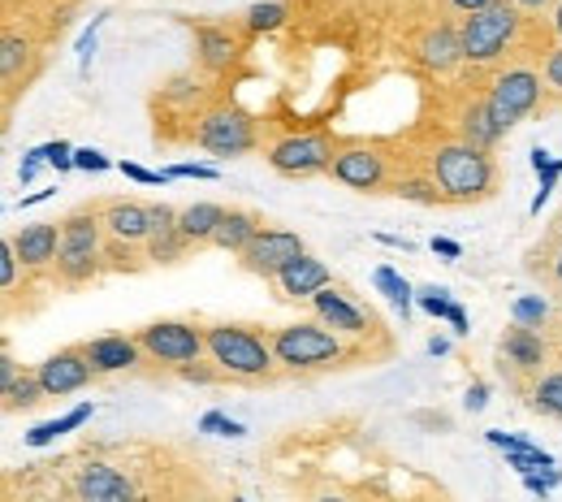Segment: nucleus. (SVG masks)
<instances>
[{"label":"nucleus","mask_w":562,"mask_h":502,"mask_svg":"<svg viewBox=\"0 0 562 502\" xmlns=\"http://www.w3.org/2000/svg\"><path fill=\"white\" fill-rule=\"evenodd\" d=\"M96 416V403H79L74 411H65L61 420H48V425H35L31 433H26V446H52L61 433H74V429H83L87 420Z\"/></svg>","instance_id":"nucleus-27"},{"label":"nucleus","mask_w":562,"mask_h":502,"mask_svg":"<svg viewBox=\"0 0 562 502\" xmlns=\"http://www.w3.org/2000/svg\"><path fill=\"white\" fill-rule=\"evenodd\" d=\"M498 351H502V369L511 364L515 373H537L541 376V364H546V343L537 330H524L511 321V330L498 338Z\"/></svg>","instance_id":"nucleus-20"},{"label":"nucleus","mask_w":562,"mask_h":502,"mask_svg":"<svg viewBox=\"0 0 562 502\" xmlns=\"http://www.w3.org/2000/svg\"><path fill=\"white\" fill-rule=\"evenodd\" d=\"M524 26H528V13L515 0H493L489 9L458 22L463 61L467 65H498L524 39Z\"/></svg>","instance_id":"nucleus-5"},{"label":"nucleus","mask_w":562,"mask_h":502,"mask_svg":"<svg viewBox=\"0 0 562 502\" xmlns=\"http://www.w3.org/2000/svg\"><path fill=\"white\" fill-rule=\"evenodd\" d=\"M39 385H44V394L48 398H65V394H79V390H87L92 381H96V369H92V360H87V351H83V343L79 347H61V351H52L39 369Z\"/></svg>","instance_id":"nucleus-12"},{"label":"nucleus","mask_w":562,"mask_h":502,"mask_svg":"<svg viewBox=\"0 0 562 502\" xmlns=\"http://www.w3.org/2000/svg\"><path fill=\"white\" fill-rule=\"evenodd\" d=\"M152 260L147 251L134 248V243H121V239H105V273H143Z\"/></svg>","instance_id":"nucleus-31"},{"label":"nucleus","mask_w":562,"mask_h":502,"mask_svg":"<svg viewBox=\"0 0 562 502\" xmlns=\"http://www.w3.org/2000/svg\"><path fill=\"white\" fill-rule=\"evenodd\" d=\"M506 468H515L519 477H533V473H541V468H554V455H550V451H541V446H533V451H515V455H506Z\"/></svg>","instance_id":"nucleus-36"},{"label":"nucleus","mask_w":562,"mask_h":502,"mask_svg":"<svg viewBox=\"0 0 562 502\" xmlns=\"http://www.w3.org/2000/svg\"><path fill=\"white\" fill-rule=\"evenodd\" d=\"M515 4H519L528 17H541V13H546V9H554L559 0H515Z\"/></svg>","instance_id":"nucleus-54"},{"label":"nucleus","mask_w":562,"mask_h":502,"mask_svg":"<svg viewBox=\"0 0 562 502\" xmlns=\"http://www.w3.org/2000/svg\"><path fill=\"white\" fill-rule=\"evenodd\" d=\"M70 486H74V499L79 502H143L139 499V486L121 468L105 464V459L79 464Z\"/></svg>","instance_id":"nucleus-13"},{"label":"nucleus","mask_w":562,"mask_h":502,"mask_svg":"<svg viewBox=\"0 0 562 502\" xmlns=\"http://www.w3.org/2000/svg\"><path fill=\"white\" fill-rule=\"evenodd\" d=\"M546 316H550V303H546L541 295H519V299L511 303V321L524 325V330H541Z\"/></svg>","instance_id":"nucleus-34"},{"label":"nucleus","mask_w":562,"mask_h":502,"mask_svg":"<svg viewBox=\"0 0 562 502\" xmlns=\"http://www.w3.org/2000/svg\"><path fill=\"white\" fill-rule=\"evenodd\" d=\"M282 26H286V4L282 0H260V4H251L242 13V31L247 35H273Z\"/></svg>","instance_id":"nucleus-30"},{"label":"nucleus","mask_w":562,"mask_h":502,"mask_svg":"<svg viewBox=\"0 0 562 502\" xmlns=\"http://www.w3.org/2000/svg\"><path fill=\"white\" fill-rule=\"evenodd\" d=\"M74 169H83V174H105V169H112V160L105 152H96V147H74Z\"/></svg>","instance_id":"nucleus-43"},{"label":"nucleus","mask_w":562,"mask_h":502,"mask_svg":"<svg viewBox=\"0 0 562 502\" xmlns=\"http://www.w3.org/2000/svg\"><path fill=\"white\" fill-rule=\"evenodd\" d=\"M485 100H489V113H493L498 130L506 134L511 125H519L524 118H533L541 109V100H546V74L537 65H524V61L519 65H506V70L493 74Z\"/></svg>","instance_id":"nucleus-6"},{"label":"nucleus","mask_w":562,"mask_h":502,"mask_svg":"<svg viewBox=\"0 0 562 502\" xmlns=\"http://www.w3.org/2000/svg\"><path fill=\"white\" fill-rule=\"evenodd\" d=\"M277 286H282V299H295V303L308 299V303H312L325 286H334V273H330V264H325L321 255L308 251V255H299L295 264H286V273L277 277Z\"/></svg>","instance_id":"nucleus-18"},{"label":"nucleus","mask_w":562,"mask_h":502,"mask_svg":"<svg viewBox=\"0 0 562 502\" xmlns=\"http://www.w3.org/2000/svg\"><path fill=\"white\" fill-rule=\"evenodd\" d=\"M134 338H139V347L152 364L174 369V373L187 369V364H200L208 356V334L195 321H152Z\"/></svg>","instance_id":"nucleus-8"},{"label":"nucleus","mask_w":562,"mask_h":502,"mask_svg":"<svg viewBox=\"0 0 562 502\" xmlns=\"http://www.w3.org/2000/svg\"><path fill=\"white\" fill-rule=\"evenodd\" d=\"M242 52H247V39L234 26H225V22H200L195 26V57L208 74H225L229 65L242 61Z\"/></svg>","instance_id":"nucleus-15"},{"label":"nucleus","mask_w":562,"mask_h":502,"mask_svg":"<svg viewBox=\"0 0 562 502\" xmlns=\"http://www.w3.org/2000/svg\"><path fill=\"white\" fill-rule=\"evenodd\" d=\"M260 230H264V217H260V213H251V208H229L222 230H217V239H213V248L229 251V255H242V251L260 239Z\"/></svg>","instance_id":"nucleus-23"},{"label":"nucleus","mask_w":562,"mask_h":502,"mask_svg":"<svg viewBox=\"0 0 562 502\" xmlns=\"http://www.w3.org/2000/svg\"><path fill=\"white\" fill-rule=\"evenodd\" d=\"M559 226H562V222H559Z\"/></svg>","instance_id":"nucleus-64"},{"label":"nucleus","mask_w":562,"mask_h":502,"mask_svg":"<svg viewBox=\"0 0 562 502\" xmlns=\"http://www.w3.org/2000/svg\"><path fill=\"white\" fill-rule=\"evenodd\" d=\"M425 169L442 187L446 204H485L498 195V160L493 152H480L463 139L433 143L425 156Z\"/></svg>","instance_id":"nucleus-1"},{"label":"nucleus","mask_w":562,"mask_h":502,"mask_svg":"<svg viewBox=\"0 0 562 502\" xmlns=\"http://www.w3.org/2000/svg\"><path fill=\"white\" fill-rule=\"evenodd\" d=\"M550 22H554V35L562 39V0L554 4V13H550Z\"/></svg>","instance_id":"nucleus-60"},{"label":"nucleus","mask_w":562,"mask_h":502,"mask_svg":"<svg viewBox=\"0 0 562 502\" xmlns=\"http://www.w3.org/2000/svg\"><path fill=\"white\" fill-rule=\"evenodd\" d=\"M554 282H559V286H562V248L554 251Z\"/></svg>","instance_id":"nucleus-62"},{"label":"nucleus","mask_w":562,"mask_h":502,"mask_svg":"<svg viewBox=\"0 0 562 502\" xmlns=\"http://www.w3.org/2000/svg\"><path fill=\"white\" fill-rule=\"evenodd\" d=\"M143 251H147V260H152V264H165V268H169V264H182V260H187L191 243H187V235H182V230H169V235H152Z\"/></svg>","instance_id":"nucleus-32"},{"label":"nucleus","mask_w":562,"mask_h":502,"mask_svg":"<svg viewBox=\"0 0 562 502\" xmlns=\"http://www.w3.org/2000/svg\"><path fill=\"white\" fill-rule=\"evenodd\" d=\"M13 248L17 260L26 268H48L57 264V251H61V222H35V226H22L13 235Z\"/></svg>","instance_id":"nucleus-21"},{"label":"nucleus","mask_w":562,"mask_h":502,"mask_svg":"<svg viewBox=\"0 0 562 502\" xmlns=\"http://www.w3.org/2000/svg\"><path fill=\"white\" fill-rule=\"evenodd\" d=\"M31 156L35 160H48L57 174H70L74 169V147L65 143V139H52V143H39V147H31Z\"/></svg>","instance_id":"nucleus-35"},{"label":"nucleus","mask_w":562,"mask_h":502,"mask_svg":"<svg viewBox=\"0 0 562 502\" xmlns=\"http://www.w3.org/2000/svg\"><path fill=\"white\" fill-rule=\"evenodd\" d=\"M450 330L463 338V334H471V325H467V312H463V303H454L450 308Z\"/></svg>","instance_id":"nucleus-53"},{"label":"nucleus","mask_w":562,"mask_h":502,"mask_svg":"<svg viewBox=\"0 0 562 502\" xmlns=\"http://www.w3.org/2000/svg\"><path fill=\"white\" fill-rule=\"evenodd\" d=\"M117 169H121V174H125L130 182H143V187H160V182H169V174H165V169H160V174H152V169L134 165V160H121Z\"/></svg>","instance_id":"nucleus-45"},{"label":"nucleus","mask_w":562,"mask_h":502,"mask_svg":"<svg viewBox=\"0 0 562 502\" xmlns=\"http://www.w3.org/2000/svg\"><path fill=\"white\" fill-rule=\"evenodd\" d=\"M485 442L498 446L502 455H515V451H533V446H537V442H528V438H519V433H506V429H489Z\"/></svg>","instance_id":"nucleus-41"},{"label":"nucleus","mask_w":562,"mask_h":502,"mask_svg":"<svg viewBox=\"0 0 562 502\" xmlns=\"http://www.w3.org/2000/svg\"><path fill=\"white\" fill-rule=\"evenodd\" d=\"M31 44L17 35V31H4V39H0V74H4V87H9V96L31 79Z\"/></svg>","instance_id":"nucleus-25"},{"label":"nucleus","mask_w":562,"mask_h":502,"mask_svg":"<svg viewBox=\"0 0 562 502\" xmlns=\"http://www.w3.org/2000/svg\"><path fill=\"white\" fill-rule=\"evenodd\" d=\"M96 26H100V17H96V22H92V31L79 39V57H83V65H87V61H92V52H96Z\"/></svg>","instance_id":"nucleus-52"},{"label":"nucleus","mask_w":562,"mask_h":502,"mask_svg":"<svg viewBox=\"0 0 562 502\" xmlns=\"http://www.w3.org/2000/svg\"><path fill=\"white\" fill-rule=\"evenodd\" d=\"M429 248H433V255H446V260H458V255H463V248H458L454 239H438V235L429 239Z\"/></svg>","instance_id":"nucleus-50"},{"label":"nucleus","mask_w":562,"mask_h":502,"mask_svg":"<svg viewBox=\"0 0 562 502\" xmlns=\"http://www.w3.org/2000/svg\"><path fill=\"white\" fill-rule=\"evenodd\" d=\"M165 174H169V182H174V178H200V182H217V169H213V165H191V160H182V165H169Z\"/></svg>","instance_id":"nucleus-46"},{"label":"nucleus","mask_w":562,"mask_h":502,"mask_svg":"<svg viewBox=\"0 0 562 502\" xmlns=\"http://www.w3.org/2000/svg\"><path fill=\"white\" fill-rule=\"evenodd\" d=\"M312 312H316V321H321L325 330H334L342 338H368V334L376 330V321H372L350 295H342L334 286H325V290L312 299Z\"/></svg>","instance_id":"nucleus-14"},{"label":"nucleus","mask_w":562,"mask_h":502,"mask_svg":"<svg viewBox=\"0 0 562 502\" xmlns=\"http://www.w3.org/2000/svg\"><path fill=\"white\" fill-rule=\"evenodd\" d=\"M528 407L546 420H562V369L554 373H541L528 390Z\"/></svg>","instance_id":"nucleus-28"},{"label":"nucleus","mask_w":562,"mask_h":502,"mask_svg":"<svg viewBox=\"0 0 562 502\" xmlns=\"http://www.w3.org/2000/svg\"><path fill=\"white\" fill-rule=\"evenodd\" d=\"M39 165H44V160H35V156L26 152V160L17 165V187H31V182H35V174H39Z\"/></svg>","instance_id":"nucleus-49"},{"label":"nucleus","mask_w":562,"mask_h":502,"mask_svg":"<svg viewBox=\"0 0 562 502\" xmlns=\"http://www.w3.org/2000/svg\"><path fill=\"white\" fill-rule=\"evenodd\" d=\"M83 351H87L92 369H96L100 376L134 373V369L147 360L134 334H100V338H87V343H83Z\"/></svg>","instance_id":"nucleus-16"},{"label":"nucleus","mask_w":562,"mask_h":502,"mask_svg":"<svg viewBox=\"0 0 562 502\" xmlns=\"http://www.w3.org/2000/svg\"><path fill=\"white\" fill-rule=\"evenodd\" d=\"M450 338H429V356H446Z\"/></svg>","instance_id":"nucleus-59"},{"label":"nucleus","mask_w":562,"mask_h":502,"mask_svg":"<svg viewBox=\"0 0 562 502\" xmlns=\"http://www.w3.org/2000/svg\"><path fill=\"white\" fill-rule=\"evenodd\" d=\"M229 502H247V499H229Z\"/></svg>","instance_id":"nucleus-63"},{"label":"nucleus","mask_w":562,"mask_h":502,"mask_svg":"<svg viewBox=\"0 0 562 502\" xmlns=\"http://www.w3.org/2000/svg\"><path fill=\"white\" fill-rule=\"evenodd\" d=\"M493 0H450V9H458L463 17H471V13H480V9H489Z\"/></svg>","instance_id":"nucleus-55"},{"label":"nucleus","mask_w":562,"mask_h":502,"mask_svg":"<svg viewBox=\"0 0 562 502\" xmlns=\"http://www.w3.org/2000/svg\"><path fill=\"white\" fill-rule=\"evenodd\" d=\"M541 74H546V92H562V44L546 52V65H541Z\"/></svg>","instance_id":"nucleus-47"},{"label":"nucleus","mask_w":562,"mask_h":502,"mask_svg":"<svg viewBox=\"0 0 562 502\" xmlns=\"http://www.w3.org/2000/svg\"><path fill=\"white\" fill-rule=\"evenodd\" d=\"M191 143L213 156H247L260 147V122L238 105H213L195 118Z\"/></svg>","instance_id":"nucleus-9"},{"label":"nucleus","mask_w":562,"mask_h":502,"mask_svg":"<svg viewBox=\"0 0 562 502\" xmlns=\"http://www.w3.org/2000/svg\"><path fill=\"white\" fill-rule=\"evenodd\" d=\"M390 195H398V200H407V204H420V208H442V204H446V195H442V187L433 182L429 169H420V174H398V182H394Z\"/></svg>","instance_id":"nucleus-26"},{"label":"nucleus","mask_w":562,"mask_h":502,"mask_svg":"<svg viewBox=\"0 0 562 502\" xmlns=\"http://www.w3.org/2000/svg\"><path fill=\"white\" fill-rule=\"evenodd\" d=\"M416 61L429 70V74H450L463 65V39H458V26H429L416 44Z\"/></svg>","instance_id":"nucleus-19"},{"label":"nucleus","mask_w":562,"mask_h":502,"mask_svg":"<svg viewBox=\"0 0 562 502\" xmlns=\"http://www.w3.org/2000/svg\"><path fill=\"white\" fill-rule=\"evenodd\" d=\"M372 282H376V290H381V295H390V303H394L403 316L411 312V299H416V290H411V282H407L403 273H394L390 264H381V268L372 273Z\"/></svg>","instance_id":"nucleus-33"},{"label":"nucleus","mask_w":562,"mask_h":502,"mask_svg":"<svg viewBox=\"0 0 562 502\" xmlns=\"http://www.w3.org/2000/svg\"><path fill=\"white\" fill-rule=\"evenodd\" d=\"M554 160H559V156H550L546 147H533V169H537V174H546V169H550Z\"/></svg>","instance_id":"nucleus-56"},{"label":"nucleus","mask_w":562,"mask_h":502,"mask_svg":"<svg viewBox=\"0 0 562 502\" xmlns=\"http://www.w3.org/2000/svg\"><path fill=\"white\" fill-rule=\"evenodd\" d=\"M178 376L191 381V385H222V381H229L213 360H208V364H204V360H200V364H187V369H178Z\"/></svg>","instance_id":"nucleus-39"},{"label":"nucleus","mask_w":562,"mask_h":502,"mask_svg":"<svg viewBox=\"0 0 562 502\" xmlns=\"http://www.w3.org/2000/svg\"><path fill=\"white\" fill-rule=\"evenodd\" d=\"M13 282H17V248H13V239H4L0 243V286H4V295L13 290Z\"/></svg>","instance_id":"nucleus-44"},{"label":"nucleus","mask_w":562,"mask_h":502,"mask_svg":"<svg viewBox=\"0 0 562 502\" xmlns=\"http://www.w3.org/2000/svg\"><path fill=\"white\" fill-rule=\"evenodd\" d=\"M147 213H152V235H169V230H178V217H182V208H174V204H147Z\"/></svg>","instance_id":"nucleus-40"},{"label":"nucleus","mask_w":562,"mask_h":502,"mask_svg":"<svg viewBox=\"0 0 562 502\" xmlns=\"http://www.w3.org/2000/svg\"><path fill=\"white\" fill-rule=\"evenodd\" d=\"M376 243H385V248H403V251H416V243H407V239H394V235H376Z\"/></svg>","instance_id":"nucleus-58"},{"label":"nucleus","mask_w":562,"mask_h":502,"mask_svg":"<svg viewBox=\"0 0 562 502\" xmlns=\"http://www.w3.org/2000/svg\"><path fill=\"white\" fill-rule=\"evenodd\" d=\"M225 213H229V208L217 204V200L187 204V208H182V217H178V230L187 235V243H191V248H213V239H217V230H222Z\"/></svg>","instance_id":"nucleus-22"},{"label":"nucleus","mask_w":562,"mask_h":502,"mask_svg":"<svg viewBox=\"0 0 562 502\" xmlns=\"http://www.w3.org/2000/svg\"><path fill=\"white\" fill-rule=\"evenodd\" d=\"M463 407H467V411H485V407H489V385H485V381H471Z\"/></svg>","instance_id":"nucleus-48"},{"label":"nucleus","mask_w":562,"mask_h":502,"mask_svg":"<svg viewBox=\"0 0 562 502\" xmlns=\"http://www.w3.org/2000/svg\"><path fill=\"white\" fill-rule=\"evenodd\" d=\"M342 139L330 130H303V134H286L277 143H268V165L282 178H312V174H330Z\"/></svg>","instance_id":"nucleus-10"},{"label":"nucleus","mask_w":562,"mask_h":502,"mask_svg":"<svg viewBox=\"0 0 562 502\" xmlns=\"http://www.w3.org/2000/svg\"><path fill=\"white\" fill-rule=\"evenodd\" d=\"M330 178L359 195H390L398 182V174H390L385 143H376V139H342Z\"/></svg>","instance_id":"nucleus-7"},{"label":"nucleus","mask_w":562,"mask_h":502,"mask_svg":"<svg viewBox=\"0 0 562 502\" xmlns=\"http://www.w3.org/2000/svg\"><path fill=\"white\" fill-rule=\"evenodd\" d=\"M268 334H273V351H277L282 373L290 376L330 373V369H342L350 360L346 338L334 334V330H325L321 321H295V325H277Z\"/></svg>","instance_id":"nucleus-4"},{"label":"nucleus","mask_w":562,"mask_h":502,"mask_svg":"<svg viewBox=\"0 0 562 502\" xmlns=\"http://www.w3.org/2000/svg\"><path fill=\"white\" fill-rule=\"evenodd\" d=\"M458 139L463 143H471V147H480V152H493L498 143H502V130L493 122V113H489V100H471V105H463L458 109Z\"/></svg>","instance_id":"nucleus-24"},{"label":"nucleus","mask_w":562,"mask_h":502,"mask_svg":"<svg viewBox=\"0 0 562 502\" xmlns=\"http://www.w3.org/2000/svg\"><path fill=\"white\" fill-rule=\"evenodd\" d=\"M524 486H528V494H537V499L546 502V499H550V490H559V486H562V473H559V468H541V473L524 477Z\"/></svg>","instance_id":"nucleus-42"},{"label":"nucleus","mask_w":562,"mask_h":502,"mask_svg":"<svg viewBox=\"0 0 562 502\" xmlns=\"http://www.w3.org/2000/svg\"><path fill=\"white\" fill-rule=\"evenodd\" d=\"M0 398H4V411H35L48 394H44V385H39V376L35 373H17L13 385L0 390Z\"/></svg>","instance_id":"nucleus-29"},{"label":"nucleus","mask_w":562,"mask_h":502,"mask_svg":"<svg viewBox=\"0 0 562 502\" xmlns=\"http://www.w3.org/2000/svg\"><path fill=\"white\" fill-rule=\"evenodd\" d=\"M105 217L100 204H83L70 217H61V251H57V282L61 286H87L105 273Z\"/></svg>","instance_id":"nucleus-3"},{"label":"nucleus","mask_w":562,"mask_h":502,"mask_svg":"<svg viewBox=\"0 0 562 502\" xmlns=\"http://www.w3.org/2000/svg\"><path fill=\"white\" fill-rule=\"evenodd\" d=\"M299 255H308V243H303V235H295V230H282V226H264L260 230V239L251 243V248L238 255V264L247 268V273H255V277H282L286 273V264H295Z\"/></svg>","instance_id":"nucleus-11"},{"label":"nucleus","mask_w":562,"mask_h":502,"mask_svg":"<svg viewBox=\"0 0 562 502\" xmlns=\"http://www.w3.org/2000/svg\"><path fill=\"white\" fill-rule=\"evenodd\" d=\"M17 373H22V369H17V360L4 351V356H0V390H4V385H13V381H17Z\"/></svg>","instance_id":"nucleus-51"},{"label":"nucleus","mask_w":562,"mask_h":502,"mask_svg":"<svg viewBox=\"0 0 562 502\" xmlns=\"http://www.w3.org/2000/svg\"><path fill=\"white\" fill-rule=\"evenodd\" d=\"M200 433H217V438H247V425L229 420L225 411H204V416H200Z\"/></svg>","instance_id":"nucleus-38"},{"label":"nucleus","mask_w":562,"mask_h":502,"mask_svg":"<svg viewBox=\"0 0 562 502\" xmlns=\"http://www.w3.org/2000/svg\"><path fill=\"white\" fill-rule=\"evenodd\" d=\"M100 217H105V235L109 239L147 248V239H152V213H147L143 200H105L100 204Z\"/></svg>","instance_id":"nucleus-17"},{"label":"nucleus","mask_w":562,"mask_h":502,"mask_svg":"<svg viewBox=\"0 0 562 502\" xmlns=\"http://www.w3.org/2000/svg\"><path fill=\"white\" fill-rule=\"evenodd\" d=\"M208 334V360L238 385H260L282 373L277 351H273V334L260 325H242V321H217L204 325Z\"/></svg>","instance_id":"nucleus-2"},{"label":"nucleus","mask_w":562,"mask_h":502,"mask_svg":"<svg viewBox=\"0 0 562 502\" xmlns=\"http://www.w3.org/2000/svg\"><path fill=\"white\" fill-rule=\"evenodd\" d=\"M312 502H350V499H342V494H334V490H325V494H316Z\"/></svg>","instance_id":"nucleus-61"},{"label":"nucleus","mask_w":562,"mask_h":502,"mask_svg":"<svg viewBox=\"0 0 562 502\" xmlns=\"http://www.w3.org/2000/svg\"><path fill=\"white\" fill-rule=\"evenodd\" d=\"M416 303H420L433 321H450V308H454V299H450L446 286H425V290L416 295Z\"/></svg>","instance_id":"nucleus-37"},{"label":"nucleus","mask_w":562,"mask_h":502,"mask_svg":"<svg viewBox=\"0 0 562 502\" xmlns=\"http://www.w3.org/2000/svg\"><path fill=\"white\" fill-rule=\"evenodd\" d=\"M52 191H57V187H52ZM52 191H35V195H22V200H17V208H35V204H44V200H48Z\"/></svg>","instance_id":"nucleus-57"}]
</instances>
